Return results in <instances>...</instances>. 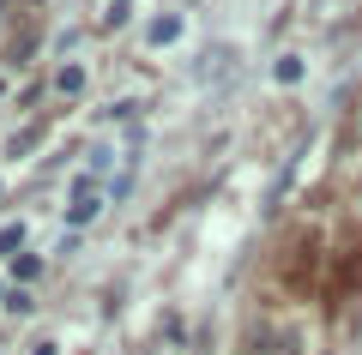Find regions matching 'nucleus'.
<instances>
[{
	"instance_id": "obj_2",
	"label": "nucleus",
	"mask_w": 362,
	"mask_h": 355,
	"mask_svg": "<svg viewBox=\"0 0 362 355\" xmlns=\"http://www.w3.org/2000/svg\"><path fill=\"white\" fill-rule=\"evenodd\" d=\"M37 145H42V121H37V127H25V133H13V145H6V157H30Z\"/></svg>"
},
{
	"instance_id": "obj_10",
	"label": "nucleus",
	"mask_w": 362,
	"mask_h": 355,
	"mask_svg": "<svg viewBox=\"0 0 362 355\" xmlns=\"http://www.w3.org/2000/svg\"><path fill=\"white\" fill-rule=\"evenodd\" d=\"M30 6H37V0H30Z\"/></svg>"
},
{
	"instance_id": "obj_5",
	"label": "nucleus",
	"mask_w": 362,
	"mask_h": 355,
	"mask_svg": "<svg viewBox=\"0 0 362 355\" xmlns=\"http://www.w3.org/2000/svg\"><path fill=\"white\" fill-rule=\"evenodd\" d=\"M175 37H181V18H175V13L151 25V42H157V49H163V42H175Z\"/></svg>"
},
{
	"instance_id": "obj_6",
	"label": "nucleus",
	"mask_w": 362,
	"mask_h": 355,
	"mask_svg": "<svg viewBox=\"0 0 362 355\" xmlns=\"http://www.w3.org/2000/svg\"><path fill=\"white\" fill-rule=\"evenodd\" d=\"M296 78H302V61H290V54H284V61H278V85H296Z\"/></svg>"
},
{
	"instance_id": "obj_1",
	"label": "nucleus",
	"mask_w": 362,
	"mask_h": 355,
	"mask_svg": "<svg viewBox=\"0 0 362 355\" xmlns=\"http://www.w3.org/2000/svg\"><path fill=\"white\" fill-rule=\"evenodd\" d=\"M103 211V199H97V187H90V181H78V193H73V205H66V223H90V217Z\"/></svg>"
},
{
	"instance_id": "obj_4",
	"label": "nucleus",
	"mask_w": 362,
	"mask_h": 355,
	"mask_svg": "<svg viewBox=\"0 0 362 355\" xmlns=\"http://www.w3.org/2000/svg\"><path fill=\"white\" fill-rule=\"evenodd\" d=\"M18 247H25V223H6L0 229V259H18Z\"/></svg>"
},
{
	"instance_id": "obj_9",
	"label": "nucleus",
	"mask_w": 362,
	"mask_h": 355,
	"mask_svg": "<svg viewBox=\"0 0 362 355\" xmlns=\"http://www.w3.org/2000/svg\"><path fill=\"white\" fill-rule=\"evenodd\" d=\"M37 355H54V343H37Z\"/></svg>"
},
{
	"instance_id": "obj_7",
	"label": "nucleus",
	"mask_w": 362,
	"mask_h": 355,
	"mask_svg": "<svg viewBox=\"0 0 362 355\" xmlns=\"http://www.w3.org/2000/svg\"><path fill=\"white\" fill-rule=\"evenodd\" d=\"M13 271H18V283H30V277H37V271H42V265H37V259L25 253V259H13Z\"/></svg>"
},
{
	"instance_id": "obj_8",
	"label": "nucleus",
	"mask_w": 362,
	"mask_h": 355,
	"mask_svg": "<svg viewBox=\"0 0 362 355\" xmlns=\"http://www.w3.org/2000/svg\"><path fill=\"white\" fill-rule=\"evenodd\" d=\"M127 6H133V0H109V13H103V25H121V18H127Z\"/></svg>"
},
{
	"instance_id": "obj_3",
	"label": "nucleus",
	"mask_w": 362,
	"mask_h": 355,
	"mask_svg": "<svg viewBox=\"0 0 362 355\" xmlns=\"http://www.w3.org/2000/svg\"><path fill=\"white\" fill-rule=\"evenodd\" d=\"M54 90H61V97H78V90H85V66H61V73H54Z\"/></svg>"
}]
</instances>
